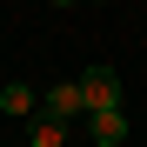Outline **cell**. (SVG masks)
<instances>
[{"mask_svg": "<svg viewBox=\"0 0 147 147\" xmlns=\"http://www.w3.org/2000/svg\"><path fill=\"white\" fill-rule=\"evenodd\" d=\"M0 107H7V114H34V87H0Z\"/></svg>", "mask_w": 147, "mask_h": 147, "instance_id": "cell-5", "label": "cell"}, {"mask_svg": "<svg viewBox=\"0 0 147 147\" xmlns=\"http://www.w3.org/2000/svg\"><path fill=\"white\" fill-rule=\"evenodd\" d=\"M40 114H47V120H60V127H67L74 114H87V100H80V80H54V87L40 94Z\"/></svg>", "mask_w": 147, "mask_h": 147, "instance_id": "cell-2", "label": "cell"}, {"mask_svg": "<svg viewBox=\"0 0 147 147\" xmlns=\"http://www.w3.org/2000/svg\"><path fill=\"white\" fill-rule=\"evenodd\" d=\"M87 127H94V147H120V140H127V114H120V107H100V114H87Z\"/></svg>", "mask_w": 147, "mask_h": 147, "instance_id": "cell-3", "label": "cell"}, {"mask_svg": "<svg viewBox=\"0 0 147 147\" xmlns=\"http://www.w3.org/2000/svg\"><path fill=\"white\" fill-rule=\"evenodd\" d=\"M54 7H74V0H54Z\"/></svg>", "mask_w": 147, "mask_h": 147, "instance_id": "cell-6", "label": "cell"}, {"mask_svg": "<svg viewBox=\"0 0 147 147\" xmlns=\"http://www.w3.org/2000/svg\"><path fill=\"white\" fill-rule=\"evenodd\" d=\"M80 100H87V114L120 107V74H114V67H87V74H80Z\"/></svg>", "mask_w": 147, "mask_h": 147, "instance_id": "cell-1", "label": "cell"}, {"mask_svg": "<svg viewBox=\"0 0 147 147\" xmlns=\"http://www.w3.org/2000/svg\"><path fill=\"white\" fill-rule=\"evenodd\" d=\"M60 140H67V127H60V120H47V114L34 120V134H27V147H60Z\"/></svg>", "mask_w": 147, "mask_h": 147, "instance_id": "cell-4", "label": "cell"}]
</instances>
